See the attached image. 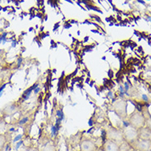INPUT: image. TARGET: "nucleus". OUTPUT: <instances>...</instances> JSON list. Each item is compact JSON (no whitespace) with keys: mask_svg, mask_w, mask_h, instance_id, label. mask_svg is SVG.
I'll list each match as a JSON object with an SVG mask.
<instances>
[{"mask_svg":"<svg viewBox=\"0 0 151 151\" xmlns=\"http://www.w3.org/2000/svg\"><path fill=\"white\" fill-rule=\"evenodd\" d=\"M129 126L134 127L136 130L145 127V119L140 110L136 109L132 113H131L127 117Z\"/></svg>","mask_w":151,"mask_h":151,"instance_id":"obj_1","label":"nucleus"},{"mask_svg":"<svg viewBox=\"0 0 151 151\" xmlns=\"http://www.w3.org/2000/svg\"><path fill=\"white\" fill-rule=\"evenodd\" d=\"M113 109L114 113L122 121L124 122L127 120V102L125 99H118L113 103Z\"/></svg>","mask_w":151,"mask_h":151,"instance_id":"obj_2","label":"nucleus"},{"mask_svg":"<svg viewBox=\"0 0 151 151\" xmlns=\"http://www.w3.org/2000/svg\"><path fill=\"white\" fill-rule=\"evenodd\" d=\"M104 131H105L107 140H113L118 144H121L124 140L123 136H122V131L119 127H115L112 125H110L104 128Z\"/></svg>","mask_w":151,"mask_h":151,"instance_id":"obj_3","label":"nucleus"},{"mask_svg":"<svg viewBox=\"0 0 151 151\" xmlns=\"http://www.w3.org/2000/svg\"><path fill=\"white\" fill-rule=\"evenodd\" d=\"M122 136H123V139L125 141L128 142L130 145L134 143L135 141L139 139V133H138V130H136L134 127H132L131 126H127V127H123L122 126Z\"/></svg>","mask_w":151,"mask_h":151,"instance_id":"obj_4","label":"nucleus"},{"mask_svg":"<svg viewBox=\"0 0 151 151\" xmlns=\"http://www.w3.org/2000/svg\"><path fill=\"white\" fill-rule=\"evenodd\" d=\"M80 151H96L99 146L97 145V142L88 136H82V139L81 140L79 145Z\"/></svg>","mask_w":151,"mask_h":151,"instance_id":"obj_5","label":"nucleus"},{"mask_svg":"<svg viewBox=\"0 0 151 151\" xmlns=\"http://www.w3.org/2000/svg\"><path fill=\"white\" fill-rule=\"evenodd\" d=\"M131 145H132V147L133 149H135L137 151L151 150V141H150V140L138 139L134 143H132Z\"/></svg>","mask_w":151,"mask_h":151,"instance_id":"obj_6","label":"nucleus"},{"mask_svg":"<svg viewBox=\"0 0 151 151\" xmlns=\"http://www.w3.org/2000/svg\"><path fill=\"white\" fill-rule=\"evenodd\" d=\"M82 136H83V132H78L76 134L72 136L68 139V144L72 150H74L76 146H79Z\"/></svg>","mask_w":151,"mask_h":151,"instance_id":"obj_7","label":"nucleus"},{"mask_svg":"<svg viewBox=\"0 0 151 151\" xmlns=\"http://www.w3.org/2000/svg\"><path fill=\"white\" fill-rule=\"evenodd\" d=\"M120 144L117 143L115 141L111 140H106L104 143L103 144L102 148L104 151H118V147Z\"/></svg>","mask_w":151,"mask_h":151,"instance_id":"obj_8","label":"nucleus"},{"mask_svg":"<svg viewBox=\"0 0 151 151\" xmlns=\"http://www.w3.org/2000/svg\"><path fill=\"white\" fill-rule=\"evenodd\" d=\"M140 112L142 113L144 117H145V127L151 132V115L150 111L148 109L147 107H142V109H140Z\"/></svg>","mask_w":151,"mask_h":151,"instance_id":"obj_9","label":"nucleus"},{"mask_svg":"<svg viewBox=\"0 0 151 151\" xmlns=\"http://www.w3.org/2000/svg\"><path fill=\"white\" fill-rule=\"evenodd\" d=\"M9 135H11L9 132H6V133H0V151H4L5 148L7 146L10 141L9 140Z\"/></svg>","mask_w":151,"mask_h":151,"instance_id":"obj_10","label":"nucleus"},{"mask_svg":"<svg viewBox=\"0 0 151 151\" xmlns=\"http://www.w3.org/2000/svg\"><path fill=\"white\" fill-rule=\"evenodd\" d=\"M138 133H139V139L151 141V132L150 130H148L145 127L139 129Z\"/></svg>","mask_w":151,"mask_h":151,"instance_id":"obj_11","label":"nucleus"},{"mask_svg":"<svg viewBox=\"0 0 151 151\" xmlns=\"http://www.w3.org/2000/svg\"><path fill=\"white\" fill-rule=\"evenodd\" d=\"M30 118L29 116H23L22 117H21L20 119L17 122V125L22 127L23 128L26 130V127L29 126V123H30Z\"/></svg>","mask_w":151,"mask_h":151,"instance_id":"obj_12","label":"nucleus"},{"mask_svg":"<svg viewBox=\"0 0 151 151\" xmlns=\"http://www.w3.org/2000/svg\"><path fill=\"white\" fill-rule=\"evenodd\" d=\"M132 145H131L128 142H127V141L123 140V141L119 145L118 151H129L131 149H132Z\"/></svg>","mask_w":151,"mask_h":151,"instance_id":"obj_13","label":"nucleus"},{"mask_svg":"<svg viewBox=\"0 0 151 151\" xmlns=\"http://www.w3.org/2000/svg\"><path fill=\"white\" fill-rule=\"evenodd\" d=\"M40 151H58V149L55 146V145L53 144H47L45 145H44V147H42L41 149H40Z\"/></svg>","mask_w":151,"mask_h":151,"instance_id":"obj_14","label":"nucleus"},{"mask_svg":"<svg viewBox=\"0 0 151 151\" xmlns=\"http://www.w3.org/2000/svg\"><path fill=\"white\" fill-rule=\"evenodd\" d=\"M56 118L57 119H59L61 122L63 120L64 118V113L62 109H58L56 111Z\"/></svg>","mask_w":151,"mask_h":151,"instance_id":"obj_15","label":"nucleus"},{"mask_svg":"<svg viewBox=\"0 0 151 151\" xmlns=\"http://www.w3.org/2000/svg\"><path fill=\"white\" fill-rule=\"evenodd\" d=\"M86 8L88 10H94V11L98 12H102V11L99 9V8H97L96 6H94V5H86Z\"/></svg>","mask_w":151,"mask_h":151,"instance_id":"obj_16","label":"nucleus"},{"mask_svg":"<svg viewBox=\"0 0 151 151\" xmlns=\"http://www.w3.org/2000/svg\"><path fill=\"white\" fill-rule=\"evenodd\" d=\"M22 151H40V149H39V148L35 147V146H30V147H26Z\"/></svg>","mask_w":151,"mask_h":151,"instance_id":"obj_17","label":"nucleus"},{"mask_svg":"<svg viewBox=\"0 0 151 151\" xmlns=\"http://www.w3.org/2000/svg\"><path fill=\"white\" fill-rule=\"evenodd\" d=\"M91 17H94V18L95 19V20H96V21H98L99 22H101V19L99 18V17L98 16H95V15H91Z\"/></svg>","mask_w":151,"mask_h":151,"instance_id":"obj_18","label":"nucleus"},{"mask_svg":"<svg viewBox=\"0 0 151 151\" xmlns=\"http://www.w3.org/2000/svg\"><path fill=\"white\" fill-rule=\"evenodd\" d=\"M40 91V87H36V88H35V90H34L35 94H38Z\"/></svg>","mask_w":151,"mask_h":151,"instance_id":"obj_19","label":"nucleus"},{"mask_svg":"<svg viewBox=\"0 0 151 151\" xmlns=\"http://www.w3.org/2000/svg\"><path fill=\"white\" fill-rule=\"evenodd\" d=\"M96 151H104V150H103V149H102V148H101V147H99Z\"/></svg>","mask_w":151,"mask_h":151,"instance_id":"obj_20","label":"nucleus"},{"mask_svg":"<svg viewBox=\"0 0 151 151\" xmlns=\"http://www.w3.org/2000/svg\"><path fill=\"white\" fill-rule=\"evenodd\" d=\"M112 92H109V94H108V95H109L110 97H113V95H112Z\"/></svg>","mask_w":151,"mask_h":151,"instance_id":"obj_21","label":"nucleus"},{"mask_svg":"<svg viewBox=\"0 0 151 151\" xmlns=\"http://www.w3.org/2000/svg\"><path fill=\"white\" fill-rule=\"evenodd\" d=\"M88 39H89V36H87V37L85 38V42H86L88 40Z\"/></svg>","mask_w":151,"mask_h":151,"instance_id":"obj_22","label":"nucleus"},{"mask_svg":"<svg viewBox=\"0 0 151 151\" xmlns=\"http://www.w3.org/2000/svg\"><path fill=\"white\" fill-rule=\"evenodd\" d=\"M129 151H137V150H135V149H133V148H132V149H131V150H130Z\"/></svg>","mask_w":151,"mask_h":151,"instance_id":"obj_23","label":"nucleus"},{"mask_svg":"<svg viewBox=\"0 0 151 151\" xmlns=\"http://www.w3.org/2000/svg\"><path fill=\"white\" fill-rule=\"evenodd\" d=\"M71 151H80V150H75V149H74V150H72Z\"/></svg>","mask_w":151,"mask_h":151,"instance_id":"obj_24","label":"nucleus"},{"mask_svg":"<svg viewBox=\"0 0 151 151\" xmlns=\"http://www.w3.org/2000/svg\"><path fill=\"white\" fill-rule=\"evenodd\" d=\"M150 151H151V150H150Z\"/></svg>","mask_w":151,"mask_h":151,"instance_id":"obj_25","label":"nucleus"}]
</instances>
